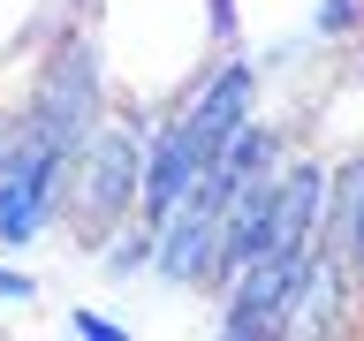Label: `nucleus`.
<instances>
[{
  "mask_svg": "<svg viewBox=\"0 0 364 341\" xmlns=\"http://www.w3.org/2000/svg\"><path fill=\"white\" fill-rule=\"evenodd\" d=\"M84 31L114 107L129 114H159L228 53L220 0H84Z\"/></svg>",
  "mask_w": 364,
  "mask_h": 341,
  "instance_id": "nucleus-1",
  "label": "nucleus"
},
{
  "mask_svg": "<svg viewBox=\"0 0 364 341\" xmlns=\"http://www.w3.org/2000/svg\"><path fill=\"white\" fill-rule=\"evenodd\" d=\"M228 16V53L258 61L266 76L289 68H326L349 53L364 0H220Z\"/></svg>",
  "mask_w": 364,
  "mask_h": 341,
  "instance_id": "nucleus-2",
  "label": "nucleus"
},
{
  "mask_svg": "<svg viewBox=\"0 0 364 341\" xmlns=\"http://www.w3.org/2000/svg\"><path fill=\"white\" fill-rule=\"evenodd\" d=\"M144 121H152V114L114 107L107 121L68 152L61 227L76 235V243H99L114 220H129V212H136V182H144Z\"/></svg>",
  "mask_w": 364,
  "mask_h": 341,
  "instance_id": "nucleus-3",
  "label": "nucleus"
},
{
  "mask_svg": "<svg viewBox=\"0 0 364 341\" xmlns=\"http://www.w3.org/2000/svg\"><path fill=\"white\" fill-rule=\"evenodd\" d=\"M61 175H68V152L53 136H38L8 99L0 107V250L8 258L61 227Z\"/></svg>",
  "mask_w": 364,
  "mask_h": 341,
  "instance_id": "nucleus-4",
  "label": "nucleus"
},
{
  "mask_svg": "<svg viewBox=\"0 0 364 341\" xmlns=\"http://www.w3.org/2000/svg\"><path fill=\"white\" fill-rule=\"evenodd\" d=\"M326 250L364 281V144L334 152V190H326Z\"/></svg>",
  "mask_w": 364,
  "mask_h": 341,
  "instance_id": "nucleus-5",
  "label": "nucleus"
},
{
  "mask_svg": "<svg viewBox=\"0 0 364 341\" xmlns=\"http://www.w3.org/2000/svg\"><path fill=\"white\" fill-rule=\"evenodd\" d=\"M84 16V0H0V68H16L53 23Z\"/></svg>",
  "mask_w": 364,
  "mask_h": 341,
  "instance_id": "nucleus-6",
  "label": "nucleus"
},
{
  "mask_svg": "<svg viewBox=\"0 0 364 341\" xmlns=\"http://www.w3.org/2000/svg\"><path fill=\"white\" fill-rule=\"evenodd\" d=\"M91 250H99V273H107V281H144V266H152V220L129 212V220H114Z\"/></svg>",
  "mask_w": 364,
  "mask_h": 341,
  "instance_id": "nucleus-7",
  "label": "nucleus"
},
{
  "mask_svg": "<svg viewBox=\"0 0 364 341\" xmlns=\"http://www.w3.org/2000/svg\"><path fill=\"white\" fill-rule=\"evenodd\" d=\"M61 334H76V341H129V326L107 318L99 303H68V311H61Z\"/></svg>",
  "mask_w": 364,
  "mask_h": 341,
  "instance_id": "nucleus-8",
  "label": "nucleus"
},
{
  "mask_svg": "<svg viewBox=\"0 0 364 341\" xmlns=\"http://www.w3.org/2000/svg\"><path fill=\"white\" fill-rule=\"evenodd\" d=\"M38 303V273H23L16 258H0V311H31Z\"/></svg>",
  "mask_w": 364,
  "mask_h": 341,
  "instance_id": "nucleus-9",
  "label": "nucleus"
},
{
  "mask_svg": "<svg viewBox=\"0 0 364 341\" xmlns=\"http://www.w3.org/2000/svg\"><path fill=\"white\" fill-rule=\"evenodd\" d=\"M349 61L364 68V16H357V38H349Z\"/></svg>",
  "mask_w": 364,
  "mask_h": 341,
  "instance_id": "nucleus-10",
  "label": "nucleus"
}]
</instances>
